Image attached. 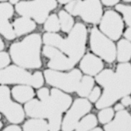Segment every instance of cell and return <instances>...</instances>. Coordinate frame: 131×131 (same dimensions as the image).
I'll use <instances>...</instances> for the list:
<instances>
[{"instance_id": "9a60e30c", "label": "cell", "mask_w": 131, "mask_h": 131, "mask_svg": "<svg viewBox=\"0 0 131 131\" xmlns=\"http://www.w3.org/2000/svg\"><path fill=\"white\" fill-rule=\"evenodd\" d=\"M116 10L121 13L126 25L131 26V5L117 4L116 5Z\"/></svg>"}, {"instance_id": "8992f818", "label": "cell", "mask_w": 131, "mask_h": 131, "mask_svg": "<svg viewBox=\"0 0 131 131\" xmlns=\"http://www.w3.org/2000/svg\"><path fill=\"white\" fill-rule=\"evenodd\" d=\"M99 24L101 32L112 40H118L123 34V20L121 16L115 10L105 11Z\"/></svg>"}, {"instance_id": "52a82bcc", "label": "cell", "mask_w": 131, "mask_h": 131, "mask_svg": "<svg viewBox=\"0 0 131 131\" xmlns=\"http://www.w3.org/2000/svg\"><path fill=\"white\" fill-rule=\"evenodd\" d=\"M14 9L9 3L1 2L0 4L1 32L8 40H13L16 37L14 30L10 25L9 19L13 15Z\"/></svg>"}, {"instance_id": "ba28073f", "label": "cell", "mask_w": 131, "mask_h": 131, "mask_svg": "<svg viewBox=\"0 0 131 131\" xmlns=\"http://www.w3.org/2000/svg\"><path fill=\"white\" fill-rule=\"evenodd\" d=\"M106 131H131V115L124 109L117 112L113 120L104 127Z\"/></svg>"}, {"instance_id": "4316f807", "label": "cell", "mask_w": 131, "mask_h": 131, "mask_svg": "<svg viewBox=\"0 0 131 131\" xmlns=\"http://www.w3.org/2000/svg\"><path fill=\"white\" fill-rule=\"evenodd\" d=\"M0 1H1V2H6L8 0H0Z\"/></svg>"}, {"instance_id": "603a6c76", "label": "cell", "mask_w": 131, "mask_h": 131, "mask_svg": "<svg viewBox=\"0 0 131 131\" xmlns=\"http://www.w3.org/2000/svg\"><path fill=\"white\" fill-rule=\"evenodd\" d=\"M58 3L61 4V5H65L68 4L73 0H57Z\"/></svg>"}, {"instance_id": "277c9868", "label": "cell", "mask_w": 131, "mask_h": 131, "mask_svg": "<svg viewBox=\"0 0 131 131\" xmlns=\"http://www.w3.org/2000/svg\"><path fill=\"white\" fill-rule=\"evenodd\" d=\"M87 36L85 25L78 23L70 32L68 38L63 39L60 49L68 53L73 60L77 61L81 59L85 52Z\"/></svg>"}, {"instance_id": "7a4b0ae2", "label": "cell", "mask_w": 131, "mask_h": 131, "mask_svg": "<svg viewBox=\"0 0 131 131\" xmlns=\"http://www.w3.org/2000/svg\"><path fill=\"white\" fill-rule=\"evenodd\" d=\"M57 6V0L22 1L15 5L14 8L19 15L32 18L41 24L45 22L49 13Z\"/></svg>"}, {"instance_id": "2e32d148", "label": "cell", "mask_w": 131, "mask_h": 131, "mask_svg": "<svg viewBox=\"0 0 131 131\" xmlns=\"http://www.w3.org/2000/svg\"><path fill=\"white\" fill-rule=\"evenodd\" d=\"M97 121L96 117L94 115H89L85 117L79 125L78 129L80 130H88L92 129L96 125Z\"/></svg>"}, {"instance_id": "7c38bea8", "label": "cell", "mask_w": 131, "mask_h": 131, "mask_svg": "<svg viewBox=\"0 0 131 131\" xmlns=\"http://www.w3.org/2000/svg\"><path fill=\"white\" fill-rule=\"evenodd\" d=\"M61 28L64 32H70L74 26V20L72 16L66 10H61L58 13Z\"/></svg>"}, {"instance_id": "44dd1931", "label": "cell", "mask_w": 131, "mask_h": 131, "mask_svg": "<svg viewBox=\"0 0 131 131\" xmlns=\"http://www.w3.org/2000/svg\"><path fill=\"white\" fill-rule=\"evenodd\" d=\"M123 35L125 38L131 41V26L126 29Z\"/></svg>"}, {"instance_id": "30bf717a", "label": "cell", "mask_w": 131, "mask_h": 131, "mask_svg": "<svg viewBox=\"0 0 131 131\" xmlns=\"http://www.w3.org/2000/svg\"><path fill=\"white\" fill-rule=\"evenodd\" d=\"M13 26L16 35L21 36L34 30L36 25L30 18L21 16L15 19Z\"/></svg>"}, {"instance_id": "484cf974", "label": "cell", "mask_w": 131, "mask_h": 131, "mask_svg": "<svg viewBox=\"0 0 131 131\" xmlns=\"http://www.w3.org/2000/svg\"><path fill=\"white\" fill-rule=\"evenodd\" d=\"M123 1L126 3H131V0H123Z\"/></svg>"}, {"instance_id": "5b68a950", "label": "cell", "mask_w": 131, "mask_h": 131, "mask_svg": "<svg viewBox=\"0 0 131 131\" xmlns=\"http://www.w3.org/2000/svg\"><path fill=\"white\" fill-rule=\"evenodd\" d=\"M90 45L92 51L108 63H113L116 57V47L113 40L97 28L91 29Z\"/></svg>"}, {"instance_id": "d6986e66", "label": "cell", "mask_w": 131, "mask_h": 131, "mask_svg": "<svg viewBox=\"0 0 131 131\" xmlns=\"http://www.w3.org/2000/svg\"><path fill=\"white\" fill-rule=\"evenodd\" d=\"M101 4L106 6H113L117 5L120 0H101Z\"/></svg>"}, {"instance_id": "83f0119b", "label": "cell", "mask_w": 131, "mask_h": 131, "mask_svg": "<svg viewBox=\"0 0 131 131\" xmlns=\"http://www.w3.org/2000/svg\"><path fill=\"white\" fill-rule=\"evenodd\" d=\"M130 106H131V105H130Z\"/></svg>"}, {"instance_id": "7402d4cb", "label": "cell", "mask_w": 131, "mask_h": 131, "mask_svg": "<svg viewBox=\"0 0 131 131\" xmlns=\"http://www.w3.org/2000/svg\"><path fill=\"white\" fill-rule=\"evenodd\" d=\"M124 107H125L123 106L121 103H117L114 107V110H115V111H116V112H117L124 110Z\"/></svg>"}, {"instance_id": "5bb4252c", "label": "cell", "mask_w": 131, "mask_h": 131, "mask_svg": "<svg viewBox=\"0 0 131 131\" xmlns=\"http://www.w3.org/2000/svg\"><path fill=\"white\" fill-rule=\"evenodd\" d=\"M94 85V80L89 77H85L81 83L79 88V94L81 96H88Z\"/></svg>"}, {"instance_id": "cb8c5ba5", "label": "cell", "mask_w": 131, "mask_h": 131, "mask_svg": "<svg viewBox=\"0 0 131 131\" xmlns=\"http://www.w3.org/2000/svg\"><path fill=\"white\" fill-rule=\"evenodd\" d=\"M9 3H10L12 5H16L17 4H18L20 1V0H9Z\"/></svg>"}, {"instance_id": "3957f363", "label": "cell", "mask_w": 131, "mask_h": 131, "mask_svg": "<svg viewBox=\"0 0 131 131\" xmlns=\"http://www.w3.org/2000/svg\"><path fill=\"white\" fill-rule=\"evenodd\" d=\"M64 9L71 15L79 16L86 23L94 25L100 23L103 14L101 0H73Z\"/></svg>"}, {"instance_id": "8fae6325", "label": "cell", "mask_w": 131, "mask_h": 131, "mask_svg": "<svg viewBox=\"0 0 131 131\" xmlns=\"http://www.w3.org/2000/svg\"><path fill=\"white\" fill-rule=\"evenodd\" d=\"M117 61L119 63L128 62L131 59V41L126 38L119 40L116 46Z\"/></svg>"}, {"instance_id": "e0dca14e", "label": "cell", "mask_w": 131, "mask_h": 131, "mask_svg": "<svg viewBox=\"0 0 131 131\" xmlns=\"http://www.w3.org/2000/svg\"><path fill=\"white\" fill-rule=\"evenodd\" d=\"M114 111L112 108H106L100 112L99 114V120L102 123H109L114 116Z\"/></svg>"}, {"instance_id": "6da1fadb", "label": "cell", "mask_w": 131, "mask_h": 131, "mask_svg": "<svg viewBox=\"0 0 131 131\" xmlns=\"http://www.w3.org/2000/svg\"><path fill=\"white\" fill-rule=\"evenodd\" d=\"M105 89L96 104L98 109L108 107L131 94V64L119 63L110 79L103 86Z\"/></svg>"}, {"instance_id": "d4e9b609", "label": "cell", "mask_w": 131, "mask_h": 131, "mask_svg": "<svg viewBox=\"0 0 131 131\" xmlns=\"http://www.w3.org/2000/svg\"><path fill=\"white\" fill-rule=\"evenodd\" d=\"M1 49H2V48L3 49H4V43L3 42H2V40H1Z\"/></svg>"}, {"instance_id": "ffe728a7", "label": "cell", "mask_w": 131, "mask_h": 131, "mask_svg": "<svg viewBox=\"0 0 131 131\" xmlns=\"http://www.w3.org/2000/svg\"><path fill=\"white\" fill-rule=\"evenodd\" d=\"M121 103L124 107L130 106L131 104V97L129 95L123 96L121 99Z\"/></svg>"}, {"instance_id": "ac0fdd59", "label": "cell", "mask_w": 131, "mask_h": 131, "mask_svg": "<svg viewBox=\"0 0 131 131\" xmlns=\"http://www.w3.org/2000/svg\"><path fill=\"white\" fill-rule=\"evenodd\" d=\"M101 89L98 87H96L93 90V91H92L89 96V99L91 101V102H96L99 99L101 96Z\"/></svg>"}, {"instance_id": "4fadbf2b", "label": "cell", "mask_w": 131, "mask_h": 131, "mask_svg": "<svg viewBox=\"0 0 131 131\" xmlns=\"http://www.w3.org/2000/svg\"><path fill=\"white\" fill-rule=\"evenodd\" d=\"M44 26L48 32H58L61 28L58 15L53 13L49 16L45 22Z\"/></svg>"}, {"instance_id": "9c48e42d", "label": "cell", "mask_w": 131, "mask_h": 131, "mask_svg": "<svg viewBox=\"0 0 131 131\" xmlns=\"http://www.w3.org/2000/svg\"><path fill=\"white\" fill-rule=\"evenodd\" d=\"M103 63L100 59L92 54L85 56L81 63V67L84 72L89 75H94L103 68Z\"/></svg>"}]
</instances>
